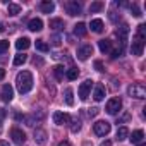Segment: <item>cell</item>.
Here are the masks:
<instances>
[{
    "mask_svg": "<svg viewBox=\"0 0 146 146\" xmlns=\"http://www.w3.org/2000/svg\"><path fill=\"white\" fill-rule=\"evenodd\" d=\"M16 84H17V91H19L21 95L29 93L31 88H33V76H31V72H29V70L19 72L17 78H16Z\"/></svg>",
    "mask_w": 146,
    "mask_h": 146,
    "instance_id": "6da1fadb",
    "label": "cell"
},
{
    "mask_svg": "<svg viewBox=\"0 0 146 146\" xmlns=\"http://www.w3.org/2000/svg\"><path fill=\"white\" fill-rule=\"evenodd\" d=\"M127 93H129L132 98H137V100H141V98H146V88H144L141 83H134L132 86H129Z\"/></svg>",
    "mask_w": 146,
    "mask_h": 146,
    "instance_id": "7a4b0ae2",
    "label": "cell"
},
{
    "mask_svg": "<svg viewBox=\"0 0 146 146\" xmlns=\"http://www.w3.org/2000/svg\"><path fill=\"white\" fill-rule=\"evenodd\" d=\"M120 108H122V100H120V98H110V100H108V103H107V107H105L107 113H110V115L119 113V112H120Z\"/></svg>",
    "mask_w": 146,
    "mask_h": 146,
    "instance_id": "3957f363",
    "label": "cell"
},
{
    "mask_svg": "<svg viewBox=\"0 0 146 146\" xmlns=\"http://www.w3.org/2000/svg\"><path fill=\"white\" fill-rule=\"evenodd\" d=\"M93 131H95L96 136H107L110 132V124L107 120H98V122L93 124Z\"/></svg>",
    "mask_w": 146,
    "mask_h": 146,
    "instance_id": "277c9868",
    "label": "cell"
},
{
    "mask_svg": "<svg viewBox=\"0 0 146 146\" xmlns=\"http://www.w3.org/2000/svg\"><path fill=\"white\" fill-rule=\"evenodd\" d=\"M91 88H93V81H91V79H86L84 83H81V86H79V90H78L79 98H81V100H86V98L90 96Z\"/></svg>",
    "mask_w": 146,
    "mask_h": 146,
    "instance_id": "5b68a950",
    "label": "cell"
},
{
    "mask_svg": "<svg viewBox=\"0 0 146 146\" xmlns=\"http://www.w3.org/2000/svg\"><path fill=\"white\" fill-rule=\"evenodd\" d=\"M143 50H144V40H141V38H134L132 40V45H131V52H132V55H136V57H139V55H143Z\"/></svg>",
    "mask_w": 146,
    "mask_h": 146,
    "instance_id": "8992f818",
    "label": "cell"
},
{
    "mask_svg": "<svg viewBox=\"0 0 146 146\" xmlns=\"http://www.w3.org/2000/svg\"><path fill=\"white\" fill-rule=\"evenodd\" d=\"M65 11L69 16H79L81 14V4H78L76 0H69L65 4Z\"/></svg>",
    "mask_w": 146,
    "mask_h": 146,
    "instance_id": "52a82bcc",
    "label": "cell"
},
{
    "mask_svg": "<svg viewBox=\"0 0 146 146\" xmlns=\"http://www.w3.org/2000/svg\"><path fill=\"white\" fill-rule=\"evenodd\" d=\"M11 137H12V141H14L16 144H19V146L26 143V134H24L21 129H17V127L11 129Z\"/></svg>",
    "mask_w": 146,
    "mask_h": 146,
    "instance_id": "ba28073f",
    "label": "cell"
},
{
    "mask_svg": "<svg viewBox=\"0 0 146 146\" xmlns=\"http://www.w3.org/2000/svg\"><path fill=\"white\" fill-rule=\"evenodd\" d=\"M90 55H93V46L91 45H83L78 48V58L79 60H88Z\"/></svg>",
    "mask_w": 146,
    "mask_h": 146,
    "instance_id": "9c48e42d",
    "label": "cell"
},
{
    "mask_svg": "<svg viewBox=\"0 0 146 146\" xmlns=\"http://www.w3.org/2000/svg\"><path fill=\"white\" fill-rule=\"evenodd\" d=\"M115 35H117V38L120 40V48L124 50V45H125V41H127V35H129V26L124 24L122 28H119V29L115 31Z\"/></svg>",
    "mask_w": 146,
    "mask_h": 146,
    "instance_id": "30bf717a",
    "label": "cell"
},
{
    "mask_svg": "<svg viewBox=\"0 0 146 146\" xmlns=\"http://www.w3.org/2000/svg\"><path fill=\"white\" fill-rule=\"evenodd\" d=\"M12 98H14V90H12V86H11V84H4V86H2V100H4L5 103H9Z\"/></svg>",
    "mask_w": 146,
    "mask_h": 146,
    "instance_id": "8fae6325",
    "label": "cell"
},
{
    "mask_svg": "<svg viewBox=\"0 0 146 146\" xmlns=\"http://www.w3.org/2000/svg\"><path fill=\"white\" fill-rule=\"evenodd\" d=\"M69 119H70V117H69L65 112H55V113H53V122H55L57 125H64V124H67Z\"/></svg>",
    "mask_w": 146,
    "mask_h": 146,
    "instance_id": "7c38bea8",
    "label": "cell"
},
{
    "mask_svg": "<svg viewBox=\"0 0 146 146\" xmlns=\"http://www.w3.org/2000/svg\"><path fill=\"white\" fill-rule=\"evenodd\" d=\"M28 28L31 29V31H41L43 29V21L41 19H38V17H35V19H31L29 23H28Z\"/></svg>",
    "mask_w": 146,
    "mask_h": 146,
    "instance_id": "4fadbf2b",
    "label": "cell"
},
{
    "mask_svg": "<svg viewBox=\"0 0 146 146\" xmlns=\"http://www.w3.org/2000/svg\"><path fill=\"white\" fill-rule=\"evenodd\" d=\"M93 98H95L96 102H102V100L105 98V86H103V84H96V86H95Z\"/></svg>",
    "mask_w": 146,
    "mask_h": 146,
    "instance_id": "5bb4252c",
    "label": "cell"
},
{
    "mask_svg": "<svg viewBox=\"0 0 146 146\" xmlns=\"http://www.w3.org/2000/svg\"><path fill=\"white\" fill-rule=\"evenodd\" d=\"M35 141L38 144H46V132L43 129H36L35 131Z\"/></svg>",
    "mask_w": 146,
    "mask_h": 146,
    "instance_id": "9a60e30c",
    "label": "cell"
},
{
    "mask_svg": "<svg viewBox=\"0 0 146 146\" xmlns=\"http://www.w3.org/2000/svg\"><path fill=\"white\" fill-rule=\"evenodd\" d=\"M40 9H41V12H45V14H50V12H53V9H55V4H53V2H50V0H43V2L40 4Z\"/></svg>",
    "mask_w": 146,
    "mask_h": 146,
    "instance_id": "2e32d148",
    "label": "cell"
},
{
    "mask_svg": "<svg viewBox=\"0 0 146 146\" xmlns=\"http://www.w3.org/2000/svg\"><path fill=\"white\" fill-rule=\"evenodd\" d=\"M90 28H91L93 33H102L103 31V21L102 19H93L90 23Z\"/></svg>",
    "mask_w": 146,
    "mask_h": 146,
    "instance_id": "e0dca14e",
    "label": "cell"
},
{
    "mask_svg": "<svg viewBox=\"0 0 146 146\" xmlns=\"http://www.w3.org/2000/svg\"><path fill=\"white\" fill-rule=\"evenodd\" d=\"M143 137H144V132H143L141 129H137V131H134V132L131 134V137H129V139H131V143H132V144H139V143L143 141Z\"/></svg>",
    "mask_w": 146,
    "mask_h": 146,
    "instance_id": "ac0fdd59",
    "label": "cell"
},
{
    "mask_svg": "<svg viewBox=\"0 0 146 146\" xmlns=\"http://www.w3.org/2000/svg\"><path fill=\"white\" fill-rule=\"evenodd\" d=\"M98 46H100L102 53L112 52V41H110V40H100V41H98Z\"/></svg>",
    "mask_w": 146,
    "mask_h": 146,
    "instance_id": "d6986e66",
    "label": "cell"
},
{
    "mask_svg": "<svg viewBox=\"0 0 146 146\" xmlns=\"http://www.w3.org/2000/svg\"><path fill=\"white\" fill-rule=\"evenodd\" d=\"M50 28H52L53 31H60V29H64V21L58 19V17L50 19Z\"/></svg>",
    "mask_w": 146,
    "mask_h": 146,
    "instance_id": "ffe728a7",
    "label": "cell"
},
{
    "mask_svg": "<svg viewBox=\"0 0 146 146\" xmlns=\"http://www.w3.org/2000/svg\"><path fill=\"white\" fill-rule=\"evenodd\" d=\"M29 45H31L29 38H19V40L16 41V48H17V50H26V48H29Z\"/></svg>",
    "mask_w": 146,
    "mask_h": 146,
    "instance_id": "44dd1931",
    "label": "cell"
},
{
    "mask_svg": "<svg viewBox=\"0 0 146 146\" xmlns=\"http://www.w3.org/2000/svg\"><path fill=\"white\" fill-rule=\"evenodd\" d=\"M86 31H88V29H86V24H84V23H79V24L74 26V33H76L78 36H84Z\"/></svg>",
    "mask_w": 146,
    "mask_h": 146,
    "instance_id": "7402d4cb",
    "label": "cell"
},
{
    "mask_svg": "<svg viewBox=\"0 0 146 146\" xmlns=\"http://www.w3.org/2000/svg\"><path fill=\"white\" fill-rule=\"evenodd\" d=\"M78 76H79V70H78V69H67V72H65V78H67L69 81L78 79Z\"/></svg>",
    "mask_w": 146,
    "mask_h": 146,
    "instance_id": "603a6c76",
    "label": "cell"
},
{
    "mask_svg": "<svg viewBox=\"0 0 146 146\" xmlns=\"http://www.w3.org/2000/svg\"><path fill=\"white\" fill-rule=\"evenodd\" d=\"M53 74H55V78L58 81H62L64 79V74H65V72H64V65H55L53 67Z\"/></svg>",
    "mask_w": 146,
    "mask_h": 146,
    "instance_id": "cb8c5ba5",
    "label": "cell"
},
{
    "mask_svg": "<svg viewBox=\"0 0 146 146\" xmlns=\"http://www.w3.org/2000/svg\"><path fill=\"white\" fill-rule=\"evenodd\" d=\"M7 11H9V16H17L21 12V5L19 4H9Z\"/></svg>",
    "mask_w": 146,
    "mask_h": 146,
    "instance_id": "d4e9b609",
    "label": "cell"
},
{
    "mask_svg": "<svg viewBox=\"0 0 146 146\" xmlns=\"http://www.w3.org/2000/svg\"><path fill=\"white\" fill-rule=\"evenodd\" d=\"M72 96H74L72 90H70V88H67V90H65V103H67L69 107H72V105H74V98H72Z\"/></svg>",
    "mask_w": 146,
    "mask_h": 146,
    "instance_id": "484cf974",
    "label": "cell"
},
{
    "mask_svg": "<svg viewBox=\"0 0 146 146\" xmlns=\"http://www.w3.org/2000/svg\"><path fill=\"white\" fill-rule=\"evenodd\" d=\"M127 136H129L127 127H119V129H117V139H119V141H124Z\"/></svg>",
    "mask_w": 146,
    "mask_h": 146,
    "instance_id": "4316f807",
    "label": "cell"
},
{
    "mask_svg": "<svg viewBox=\"0 0 146 146\" xmlns=\"http://www.w3.org/2000/svg\"><path fill=\"white\" fill-rule=\"evenodd\" d=\"M35 45H36V50H40V52H43V53L50 50V46H48L43 40H36V43H35Z\"/></svg>",
    "mask_w": 146,
    "mask_h": 146,
    "instance_id": "83f0119b",
    "label": "cell"
},
{
    "mask_svg": "<svg viewBox=\"0 0 146 146\" xmlns=\"http://www.w3.org/2000/svg\"><path fill=\"white\" fill-rule=\"evenodd\" d=\"M26 60H28V55H24V53H17V55L14 57V65H23Z\"/></svg>",
    "mask_w": 146,
    "mask_h": 146,
    "instance_id": "f1b7e54d",
    "label": "cell"
},
{
    "mask_svg": "<svg viewBox=\"0 0 146 146\" xmlns=\"http://www.w3.org/2000/svg\"><path fill=\"white\" fill-rule=\"evenodd\" d=\"M103 9V2H93L91 5H90V11L91 12H100Z\"/></svg>",
    "mask_w": 146,
    "mask_h": 146,
    "instance_id": "f546056e",
    "label": "cell"
},
{
    "mask_svg": "<svg viewBox=\"0 0 146 146\" xmlns=\"http://www.w3.org/2000/svg\"><path fill=\"white\" fill-rule=\"evenodd\" d=\"M137 38H141V40L146 38V24H139L137 26Z\"/></svg>",
    "mask_w": 146,
    "mask_h": 146,
    "instance_id": "4dcf8cb0",
    "label": "cell"
},
{
    "mask_svg": "<svg viewBox=\"0 0 146 146\" xmlns=\"http://www.w3.org/2000/svg\"><path fill=\"white\" fill-rule=\"evenodd\" d=\"M70 131H72V132H79V131H81V120H78V119H74V120H72Z\"/></svg>",
    "mask_w": 146,
    "mask_h": 146,
    "instance_id": "1f68e13d",
    "label": "cell"
},
{
    "mask_svg": "<svg viewBox=\"0 0 146 146\" xmlns=\"http://www.w3.org/2000/svg\"><path fill=\"white\" fill-rule=\"evenodd\" d=\"M7 50H9V41L7 40H2V41H0V55H4Z\"/></svg>",
    "mask_w": 146,
    "mask_h": 146,
    "instance_id": "d6a6232c",
    "label": "cell"
},
{
    "mask_svg": "<svg viewBox=\"0 0 146 146\" xmlns=\"http://www.w3.org/2000/svg\"><path fill=\"white\" fill-rule=\"evenodd\" d=\"M50 43H52L53 46H58V45L62 43V38H60V35H53V36L50 38Z\"/></svg>",
    "mask_w": 146,
    "mask_h": 146,
    "instance_id": "836d02e7",
    "label": "cell"
},
{
    "mask_svg": "<svg viewBox=\"0 0 146 146\" xmlns=\"http://www.w3.org/2000/svg\"><path fill=\"white\" fill-rule=\"evenodd\" d=\"M131 12H132V16H134V17H141V16H143V14H141V11H139V7H137L136 4H132V5H131Z\"/></svg>",
    "mask_w": 146,
    "mask_h": 146,
    "instance_id": "e575fe53",
    "label": "cell"
},
{
    "mask_svg": "<svg viewBox=\"0 0 146 146\" xmlns=\"http://www.w3.org/2000/svg\"><path fill=\"white\" fill-rule=\"evenodd\" d=\"M95 69H96V70H103V64H102V60H95Z\"/></svg>",
    "mask_w": 146,
    "mask_h": 146,
    "instance_id": "d590c367",
    "label": "cell"
},
{
    "mask_svg": "<svg viewBox=\"0 0 146 146\" xmlns=\"http://www.w3.org/2000/svg\"><path fill=\"white\" fill-rule=\"evenodd\" d=\"M98 112H100V110H98V108L95 107V108H90V112H88V115H90V117H95V115H96Z\"/></svg>",
    "mask_w": 146,
    "mask_h": 146,
    "instance_id": "8d00e7d4",
    "label": "cell"
},
{
    "mask_svg": "<svg viewBox=\"0 0 146 146\" xmlns=\"http://www.w3.org/2000/svg\"><path fill=\"white\" fill-rule=\"evenodd\" d=\"M5 115H7V112H5V110H4L2 107H0V122H2V120L5 119Z\"/></svg>",
    "mask_w": 146,
    "mask_h": 146,
    "instance_id": "74e56055",
    "label": "cell"
},
{
    "mask_svg": "<svg viewBox=\"0 0 146 146\" xmlns=\"http://www.w3.org/2000/svg\"><path fill=\"white\" fill-rule=\"evenodd\" d=\"M110 19H112L113 23H117V14H115V12H110Z\"/></svg>",
    "mask_w": 146,
    "mask_h": 146,
    "instance_id": "f35d334b",
    "label": "cell"
},
{
    "mask_svg": "<svg viewBox=\"0 0 146 146\" xmlns=\"http://www.w3.org/2000/svg\"><path fill=\"white\" fill-rule=\"evenodd\" d=\"M5 78V69H0V81Z\"/></svg>",
    "mask_w": 146,
    "mask_h": 146,
    "instance_id": "ab89813d",
    "label": "cell"
},
{
    "mask_svg": "<svg viewBox=\"0 0 146 146\" xmlns=\"http://www.w3.org/2000/svg\"><path fill=\"white\" fill-rule=\"evenodd\" d=\"M58 146H70V144H69V143H67V141H64V143H60V144H58Z\"/></svg>",
    "mask_w": 146,
    "mask_h": 146,
    "instance_id": "60d3db41",
    "label": "cell"
},
{
    "mask_svg": "<svg viewBox=\"0 0 146 146\" xmlns=\"http://www.w3.org/2000/svg\"><path fill=\"white\" fill-rule=\"evenodd\" d=\"M0 146H9V143H5V141H0Z\"/></svg>",
    "mask_w": 146,
    "mask_h": 146,
    "instance_id": "b9f144b4",
    "label": "cell"
},
{
    "mask_svg": "<svg viewBox=\"0 0 146 146\" xmlns=\"http://www.w3.org/2000/svg\"><path fill=\"white\" fill-rule=\"evenodd\" d=\"M102 146H110V141H105V143H102Z\"/></svg>",
    "mask_w": 146,
    "mask_h": 146,
    "instance_id": "7bdbcfd3",
    "label": "cell"
},
{
    "mask_svg": "<svg viewBox=\"0 0 146 146\" xmlns=\"http://www.w3.org/2000/svg\"><path fill=\"white\" fill-rule=\"evenodd\" d=\"M0 33H4V26L2 24H0Z\"/></svg>",
    "mask_w": 146,
    "mask_h": 146,
    "instance_id": "ee69618b",
    "label": "cell"
},
{
    "mask_svg": "<svg viewBox=\"0 0 146 146\" xmlns=\"http://www.w3.org/2000/svg\"><path fill=\"white\" fill-rule=\"evenodd\" d=\"M139 146H146V144H139Z\"/></svg>",
    "mask_w": 146,
    "mask_h": 146,
    "instance_id": "f6af8a7d",
    "label": "cell"
}]
</instances>
